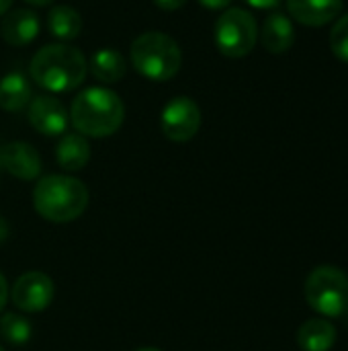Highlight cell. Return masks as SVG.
I'll use <instances>...</instances> for the list:
<instances>
[{"mask_svg":"<svg viewBox=\"0 0 348 351\" xmlns=\"http://www.w3.org/2000/svg\"><path fill=\"white\" fill-rule=\"evenodd\" d=\"M29 121L43 136H64L70 115L55 97L39 95L29 103Z\"/></svg>","mask_w":348,"mask_h":351,"instance_id":"9c48e42d","label":"cell"},{"mask_svg":"<svg viewBox=\"0 0 348 351\" xmlns=\"http://www.w3.org/2000/svg\"><path fill=\"white\" fill-rule=\"evenodd\" d=\"M10 298L23 313H41L53 300V282L43 271H27L14 282Z\"/></svg>","mask_w":348,"mask_h":351,"instance_id":"ba28073f","label":"cell"},{"mask_svg":"<svg viewBox=\"0 0 348 351\" xmlns=\"http://www.w3.org/2000/svg\"><path fill=\"white\" fill-rule=\"evenodd\" d=\"M304 294L320 317L343 319L348 311V276L336 265H320L310 271Z\"/></svg>","mask_w":348,"mask_h":351,"instance_id":"5b68a950","label":"cell"},{"mask_svg":"<svg viewBox=\"0 0 348 351\" xmlns=\"http://www.w3.org/2000/svg\"><path fill=\"white\" fill-rule=\"evenodd\" d=\"M330 47H332V53L338 60H343L345 64H348V14L340 16L338 23L332 27Z\"/></svg>","mask_w":348,"mask_h":351,"instance_id":"ffe728a7","label":"cell"},{"mask_svg":"<svg viewBox=\"0 0 348 351\" xmlns=\"http://www.w3.org/2000/svg\"><path fill=\"white\" fill-rule=\"evenodd\" d=\"M131 64L144 78L166 82L178 74L183 66V51L170 35L148 31L131 43Z\"/></svg>","mask_w":348,"mask_h":351,"instance_id":"277c9868","label":"cell"},{"mask_svg":"<svg viewBox=\"0 0 348 351\" xmlns=\"http://www.w3.org/2000/svg\"><path fill=\"white\" fill-rule=\"evenodd\" d=\"M12 6V0H0V16H4Z\"/></svg>","mask_w":348,"mask_h":351,"instance_id":"484cf974","label":"cell"},{"mask_svg":"<svg viewBox=\"0 0 348 351\" xmlns=\"http://www.w3.org/2000/svg\"><path fill=\"white\" fill-rule=\"evenodd\" d=\"M162 134L170 142H189L201 128V109L189 97L170 99L160 115Z\"/></svg>","mask_w":348,"mask_h":351,"instance_id":"52a82bcc","label":"cell"},{"mask_svg":"<svg viewBox=\"0 0 348 351\" xmlns=\"http://www.w3.org/2000/svg\"><path fill=\"white\" fill-rule=\"evenodd\" d=\"M213 39L224 56L244 58L254 49L258 39L256 19L244 8H228L215 21Z\"/></svg>","mask_w":348,"mask_h":351,"instance_id":"8992f818","label":"cell"},{"mask_svg":"<svg viewBox=\"0 0 348 351\" xmlns=\"http://www.w3.org/2000/svg\"><path fill=\"white\" fill-rule=\"evenodd\" d=\"M287 8L297 23L322 27L338 16L343 0H287Z\"/></svg>","mask_w":348,"mask_h":351,"instance_id":"7c38bea8","label":"cell"},{"mask_svg":"<svg viewBox=\"0 0 348 351\" xmlns=\"http://www.w3.org/2000/svg\"><path fill=\"white\" fill-rule=\"evenodd\" d=\"M125 119L121 97L105 86H90L78 93L70 107V121L84 138L113 136Z\"/></svg>","mask_w":348,"mask_h":351,"instance_id":"6da1fadb","label":"cell"},{"mask_svg":"<svg viewBox=\"0 0 348 351\" xmlns=\"http://www.w3.org/2000/svg\"><path fill=\"white\" fill-rule=\"evenodd\" d=\"M6 298H8V286H6V278L0 274V311L6 304Z\"/></svg>","mask_w":348,"mask_h":351,"instance_id":"cb8c5ba5","label":"cell"},{"mask_svg":"<svg viewBox=\"0 0 348 351\" xmlns=\"http://www.w3.org/2000/svg\"><path fill=\"white\" fill-rule=\"evenodd\" d=\"M31 82L23 72H10L0 80V107L21 111L31 103Z\"/></svg>","mask_w":348,"mask_h":351,"instance_id":"e0dca14e","label":"cell"},{"mask_svg":"<svg viewBox=\"0 0 348 351\" xmlns=\"http://www.w3.org/2000/svg\"><path fill=\"white\" fill-rule=\"evenodd\" d=\"M90 72L92 76L103 82V84H113L123 80V76L127 74V62L125 58L115 51V49H98L94 51L92 60H90Z\"/></svg>","mask_w":348,"mask_h":351,"instance_id":"2e32d148","label":"cell"},{"mask_svg":"<svg viewBox=\"0 0 348 351\" xmlns=\"http://www.w3.org/2000/svg\"><path fill=\"white\" fill-rule=\"evenodd\" d=\"M244 2H248L254 8H275L281 4V0H244Z\"/></svg>","mask_w":348,"mask_h":351,"instance_id":"603a6c76","label":"cell"},{"mask_svg":"<svg viewBox=\"0 0 348 351\" xmlns=\"http://www.w3.org/2000/svg\"><path fill=\"white\" fill-rule=\"evenodd\" d=\"M162 10H178L180 6H185L187 0H154Z\"/></svg>","mask_w":348,"mask_h":351,"instance_id":"7402d4cb","label":"cell"},{"mask_svg":"<svg viewBox=\"0 0 348 351\" xmlns=\"http://www.w3.org/2000/svg\"><path fill=\"white\" fill-rule=\"evenodd\" d=\"M0 167L16 179L33 181L41 173V156L27 142H8L0 150Z\"/></svg>","mask_w":348,"mask_h":351,"instance_id":"30bf717a","label":"cell"},{"mask_svg":"<svg viewBox=\"0 0 348 351\" xmlns=\"http://www.w3.org/2000/svg\"><path fill=\"white\" fill-rule=\"evenodd\" d=\"M25 2H29V4H33V6H47V4H51L53 0H25Z\"/></svg>","mask_w":348,"mask_h":351,"instance_id":"4316f807","label":"cell"},{"mask_svg":"<svg viewBox=\"0 0 348 351\" xmlns=\"http://www.w3.org/2000/svg\"><path fill=\"white\" fill-rule=\"evenodd\" d=\"M199 4H203L209 10H222V8L230 6L232 0H199Z\"/></svg>","mask_w":348,"mask_h":351,"instance_id":"44dd1931","label":"cell"},{"mask_svg":"<svg viewBox=\"0 0 348 351\" xmlns=\"http://www.w3.org/2000/svg\"><path fill=\"white\" fill-rule=\"evenodd\" d=\"M2 39L12 47L29 45L39 35V19L29 8H14L2 16L0 23Z\"/></svg>","mask_w":348,"mask_h":351,"instance_id":"8fae6325","label":"cell"},{"mask_svg":"<svg viewBox=\"0 0 348 351\" xmlns=\"http://www.w3.org/2000/svg\"><path fill=\"white\" fill-rule=\"evenodd\" d=\"M0 351H4V350H2V348H0Z\"/></svg>","mask_w":348,"mask_h":351,"instance_id":"f1b7e54d","label":"cell"},{"mask_svg":"<svg viewBox=\"0 0 348 351\" xmlns=\"http://www.w3.org/2000/svg\"><path fill=\"white\" fill-rule=\"evenodd\" d=\"M88 62L84 53L72 45H43L31 60L29 74L45 90L68 93L84 82Z\"/></svg>","mask_w":348,"mask_h":351,"instance_id":"7a4b0ae2","label":"cell"},{"mask_svg":"<svg viewBox=\"0 0 348 351\" xmlns=\"http://www.w3.org/2000/svg\"><path fill=\"white\" fill-rule=\"evenodd\" d=\"M8 232H10V228H8L6 220L0 216V243H4V241L8 239Z\"/></svg>","mask_w":348,"mask_h":351,"instance_id":"d4e9b609","label":"cell"},{"mask_svg":"<svg viewBox=\"0 0 348 351\" xmlns=\"http://www.w3.org/2000/svg\"><path fill=\"white\" fill-rule=\"evenodd\" d=\"M55 160L64 171H80L90 160V144L82 134H64L55 146Z\"/></svg>","mask_w":348,"mask_h":351,"instance_id":"9a60e30c","label":"cell"},{"mask_svg":"<svg viewBox=\"0 0 348 351\" xmlns=\"http://www.w3.org/2000/svg\"><path fill=\"white\" fill-rule=\"evenodd\" d=\"M135 351H162V350H158V348H139V350H135Z\"/></svg>","mask_w":348,"mask_h":351,"instance_id":"83f0119b","label":"cell"},{"mask_svg":"<svg viewBox=\"0 0 348 351\" xmlns=\"http://www.w3.org/2000/svg\"><path fill=\"white\" fill-rule=\"evenodd\" d=\"M88 187L70 175H47L33 189L35 212L49 222H72L88 208Z\"/></svg>","mask_w":348,"mask_h":351,"instance_id":"3957f363","label":"cell"},{"mask_svg":"<svg viewBox=\"0 0 348 351\" xmlns=\"http://www.w3.org/2000/svg\"><path fill=\"white\" fill-rule=\"evenodd\" d=\"M260 39H263V45L271 53L287 51L293 45V41H295V31H293L291 19L287 14H283V12L269 14L265 19V25H263Z\"/></svg>","mask_w":348,"mask_h":351,"instance_id":"5bb4252c","label":"cell"},{"mask_svg":"<svg viewBox=\"0 0 348 351\" xmlns=\"http://www.w3.org/2000/svg\"><path fill=\"white\" fill-rule=\"evenodd\" d=\"M47 27L53 37L70 41L76 39L82 31V16L76 8L72 6H53L47 14Z\"/></svg>","mask_w":348,"mask_h":351,"instance_id":"ac0fdd59","label":"cell"},{"mask_svg":"<svg viewBox=\"0 0 348 351\" xmlns=\"http://www.w3.org/2000/svg\"><path fill=\"white\" fill-rule=\"evenodd\" d=\"M31 323L21 317V315H14V313H6L2 319H0V335L12 343V346H23L31 339Z\"/></svg>","mask_w":348,"mask_h":351,"instance_id":"d6986e66","label":"cell"},{"mask_svg":"<svg viewBox=\"0 0 348 351\" xmlns=\"http://www.w3.org/2000/svg\"><path fill=\"white\" fill-rule=\"evenodd\" d=\"M338 333L334 323L324 317L306 321L297 331V346L302 351H330L336 346Z\"/></svg>","mask_w":348,"mask_h":351,"instance_id":"4fadbf2b","label":"cell"}]
</instances>
